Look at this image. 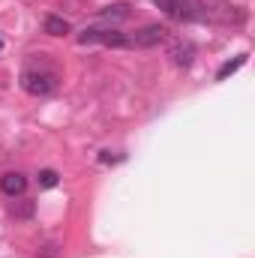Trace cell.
<instances>
[{"mask_svg":"<svg viewBox=\"0 0 255 258\" xmlns=\"http://www.w3.org/2000/svg\"><path fill=\"white\" fill-rule=\"evenodd\" d=\"M42 27H45V33H48V36H66V33L72 30V27H69V21L60 18V15H48Z\"/></svg>","mask_w":255,"mask_h":258,"instance_id":"obj_8","label":"cell"},{"mask_svg":"<svg viewBox=\"0 0 255 258\" xmlns=\"http://www.w3.org/2000/svg\"><path fill=\"white\" fill-rule=\"evenodd\" d=\"M78 42H81V45H87V42H102V45H111V48H126L129 36L120 33V30H114V27H108V30H102V27H87V30L78 36Z\"/></svg>","mask_w":255,"mask_h":258,"instance_id":"obj_3","label":"cell"},{"mask_svg":"<svg viewBox=\"0 0 255 258\" xmlns=\"http://www.w3.org/2000/svg\"><path fill=\"white\" fill-rule=\"evenodd\" d=\"M243 63H246V54H237L234 60H228V63H222V66H219V72H216V78H219V81H225L228 75H234V72H237V69H240Z\"/></svg>","mask_w":255,"mask_h":258,"instance_id":"obj_9","label":"cell"},{"mask_svg":"<svg viewBox=\"0 0 255 258\" xmlns=\"http://www.w3.org/2000/svg\"><path fill=\"white\" fill-rule=\"evenodd\" d=\"M57 75L54 72H45V69H27L21 75V87L30 93V96H48L57 90Z\"/></svg>","mask_w":255,"mask_h":258,"instance_id":"obj_2","label":"cell"},{"mask_svg":"<svg viewBox=\"0 0 255 258\" xmlns=\"http://www.w3.org/2000/svg\"><path fill=\"white\" fill-rule=\"evenodd\" d=\"M165 39H168V27L165 24H144L141 30H135L129 36V45H135V48H153V45H159Z\"/></svg>","mask_w":255,"mask_h":258,"instance_id":"obj_4","label":"cell"},{"mask_svg":"<svg viewBox=\"0 0 255 258\" xmlns=\"http://www.w3.org/2000/svg\"><path fill=\"white\" fill-rule=\"evenodd\" d=\"M99 18H102V21H126L129 18V3H111V6L99 9Z\"/></svg>","mask_w":255,"mask_h":258,"instance_id":"obj_7","label":"cell"},{"mask_svg":"<svg viewBox=\"0 0 255 258\" xmlns=\"http://www.w3.org/2000/svg\"><path fill=\"white\" fill-rule=\"evenodd\" d=\"M168 57H171L174 66L186 69V66H192V60H195V45H192L189 39H180V42H174V45L168 48Z\"/></svg>","mask_w":255,"mask_h":258,"instance_id":"obj_5","label":"cell"},{"mask_svg":"<svg viewBox=\"0 0 255 258\" xmlns=\"http://www.w3.org/2000/svg\"><path fill=\"white\" fill-rule=\"evenodd\" d=\"M0 45H3V42H0Z\"/></svg>","mask_w":255,"mask_h":258,"instance_id":"obj_11","label":"cell"},{"mask_svg":"<svg viewBox=\"0 0 255 258\" xmlns=\"http://www.w3.org/2000/svg\"><path fill=\"white\" fill-rule=\"evenodd\" d=\"M0 189L15 198V195H21L24 189H27V177H24L21 171H6V174L0 177Z\"/></svg>","mask_w":255,"mask_h":258,"instance_id":"obj_6","label":"cell"},{"mask_svg":"<svg viewBox=\"0 0 255 258\" xmlns=\"http://www.w3.org/2000/svg\"><path fill=\"white\" fill-rule=\"evenodd\" d=\"M36 180H39V186H45V189H51V186H57V180H60V177H57V171H54V168H42Z\"/></svg>","mask_w":255,"mask_h":258,"instance_id":"obj_10","label":"cell"},{"mask_svg":"<svg viewBox=\"0 0 255 258\" xmlns=\"http://www.w3.org/2000/svg\"><path fill=\"white\" fill-rule=\"evenodd\" d=\"M165 15L177 18V21H201L207 18V9L198 0H153Z\"/></svg>","mask_w":255,"mask_h":258,"instance_id":"obj_1","label":"cell"}]
</instances>
